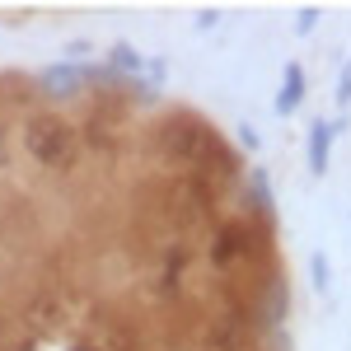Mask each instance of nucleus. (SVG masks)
Returning <instances> with one entry per match:
<instances>
[{"label": "nucleus", "instance_id": "1", "mask_svg": "<svg viewBox=\"0 0 351 351\" xmlns=\"http://www.w3.org/2000/svg\"><path fill=\"white\" fill-rule=\"evenodd\" d=\"M24 150L43 169H66L75 160V132L61 117H52V112H38V117H28V127H24Z\"/></svg>", "mask_w": 351, "mask_h": 351}, {"label": "nucleus", "instance_id": "2", "mask_svg": "<svg viewBox=\"0 0 351 351\" xmlns=\"http://www.w3.org/2000/svg\"><path fill=\"white\" fill-rule=\"evenodd\" d=\"M300 66H286V89H281V99H276V108L281 112H295V104H300Z\"/></svg>", "mask_w": 351, "mask_h": 351}, {"label": "nucleus", "instance_id": "3", "mask_svg": "<svg viewBox=\"0 0 351 351\" xmlns=\"http://www.w3.org/2000/svg\"><path fill=\"white\" fill-rule=\"evenodd\" d=\"M239 248H243V230H234V225H230V230L220 234V243H216V263H230Z\"/></svg>", "mask_w": 351, "mask_h": 351}, {"label": "nucleus", "instance_id": "4", "mask_svg": "<svg viewBox=\"0 0 351 351\" xmlns=\"http://www.w3.org/2000/svg\"><path fill=\"white\" fill-rule=\"evenodd\" d=\"M309 164H314V169H324V164H328V132H324V127L309 136Z\"/></svg>", "mask_w": 351, "mask_h": 351}, {"label": "nucleus", "instance_id": "5", "mask_svg": "<svg viewBox=\"0 0 351 351\" xmlns=\"http://www.w3.org/2000/svg\"><path fill=\"white\" fill-rule=\"evenodd\" d=\"M0 164H5V127H0Z\"/></svg>", "mask_w": 351, "mask_h": 351}]
</instances>
